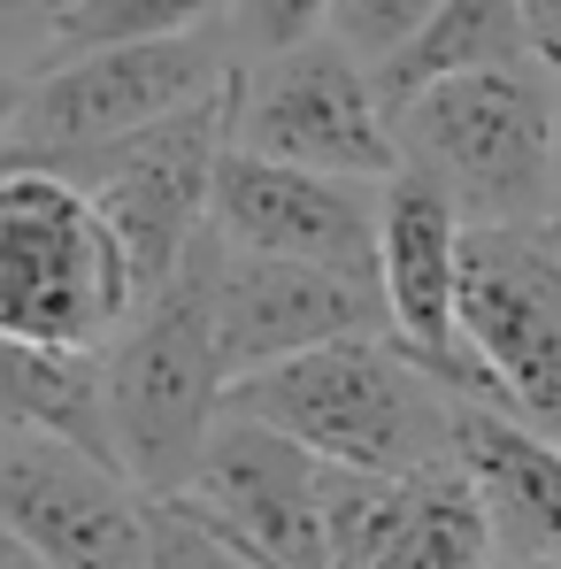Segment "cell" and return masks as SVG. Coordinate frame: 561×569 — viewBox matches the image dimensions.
Returning <instances> with one entry per match:
<instances>
[{
	"instance_id": "3957f363",
	"label": "cell",
	"mask_w": 561,
	"mask_h": 569,
	"mask_svg": "<svg viewBox=\"0 0 561 569\" xmlns=\"http://www.w3.org/2000/svg\"><path fill=\"white\" fill-rule=\"evenodd\" d=\"M139 308L131 262L86 186L0 139V339L31 355H93Z\"/></svg>"
},
{
	"instance_id": "d4e9b609",
	"label": "cell",
	"mask_w": 561,
	"mask_h": 569,
	"mask_svg": "<svg viewBox=\"0 0 561 569\" xmlns=\"http://www.w3.org/2000/svg\"><path fill=\"white\" fill-rule=\"evenodd\" d=\"M0 569H39V562H31V555H23V547H16V539L0 531Z\"/></svg>"
},
{
	"instance_id": "484cf974",
	"label": "cell",
	"mask_w": 561,
	"mask_h": 569,
	"mask_svg": "<svg viewBox=\"0 0 561 569\" xmlns=\"http://www.w3.org/2000/svg\"><path fill=\"white\" fill-rule=\"evenodd\" d=\"M539 239H547V247L561 254V216H554V223H539Z\"/></svg>"
},
{
	"instance_id": "9a60e30c",
	"label": "cell",
	"mask_w": 561,
	"mask_h": 569,
	"mask_svg": "<svg viewBox=\"0 0 561 569\" xmlns=\"http://www.w3.org/2000/svg\"><path fill=\"white\" fill-rule=\"evenodd\" d=\"M531 62H539V47H531V31H523L515 0H439V16H431L400 54H384L370 78H377L384 116H392L400 100H415L423 86L477 78V70H531ZM539 70H547V62H539Z\"/></svg>"
},
{
	"instance_id": "4fadbf2b",
	"label": "cell",
	"mask_w": 561,
	"mask_h": 569,
	"mask_svg": "<svg viewBox=\"0 0 561 569\" xmlns=\"http://www.w3.org/2000/svg\"><path fill=\"white\" fill-rule=\"evenodd\" d=\"M384 331V300L370 278H339L315 262H270V254H239L216 239V347H223V378H254L270 362H292L308 347Z\"/></svg>"
},
{
	"instance_id": "30bf717a",
	"label": "cell",
	"mask_w": 561,
	"mask_h": 569,
	"mask_svg": "<svg viewBox=\"0 0 561 569\" xmlns=\"http://www.w3.org/2000/svg\"><path fill=\"white\" fill-rule=\"evenodd\" d=\"M462 216L423 170H392L377 192V300L384 331L462 400H492L462 347Z\"/></svg>"
},
{
	"instance_id": "ac0fdd59",
	"label": "cell",
	"mask_w": 561,
	"mask_h": 569,
	"mask_svg": "<svg viewBox=\"0 0 561 569\" xmlns=\"http://www.w3.org/2000/svg\"><path fill=\"white\" fill-rule=\"evenodd\" d=\"M231 0H70V16L47 31V62L86 54V47H131V39H186L223 31Z\"/></svg>"
},
{
	"instance_id": "7c38bea8",
	"label": "cell",
	"mask_w": 561,
	"mask_h": 569,
	"mask_svg": "<svg viewBox=\"0 0 561 569\" xmlns=\"http://www.w3.org/2000/svg\"><path fill=\"white\" fill-rule=\"evenodd\" d=\"M178 500L254 569H323V462L247 416H223L208 431L200 470Z\"/></svg>"
},
{
	"instance_id": "7402d4cb",
	"label": "cell",
	"mask_w": 561,
	"mask_h": 569,
	"mask_svg": "<svg viewBox=\"0 0 561 569\" xmlns=\"http://www.w3.org/2000/svg\"><path fill=\"white\" fill-rule=\"evenodd\" d=\"M515 16H523V31H531L539 62L561 70V0H515Z\"/></svg>"
},
{
	"instance_id": "ffe728a7",
	"label": "cell",
	"mask_w": 561,
	"mask_h": 569,
	"mask_svg": "<svg viewBox=\"0 0 561 569\" xmlns=\"http://www.w3.org/2000/svg\"><path fill=\"white\" fill-rule=\"evenodd\" d=\"M323 23H331V0H231L223 39H231L239 62H262V54L323 39Z\"/></svg>"
},
{
	"instance_id": "d6986e66",
	"label": "cell",
	"mask_w": 561,
	"mask_h": 569,
	"mask_svg": "<svg viewBox=\"0 0 561 569\" xmlns=\"http://www.w3.org/2000/svg\"><path fill=\"white\" fill-rule=\"evenodd\" d=\"M439 16V0H331V39L362 62V70H377L384 54H400L423 23Z\"/></svg>"
},
{
	"instance_id": "e0dca14e",
	"label": "cell",
	"mask_w": 561,
	"mask_h": 569,
	"mask_svg": "<svg viewBox=\"0 0 561 569\" xmlns=\"http://www.w3.org/2000/svg\"><path fill=\"white\" fill-rule=\"evenodd\" d=\"M0 423H31V431H54V439L108 455L100 362L93 355H31V347L0 339Z\"/></svg>"
},
{
	"instance_id": "4316f807",
	"label": "cell",
	"mask_w": 561,
	"mask_h": 569,
	"mask_svg": "<svg viewBox=\"0 0 561 569\" xmlns=\"http://www.w3.org/2000/svg\"><path fill=\"white\" fill-rule=\"evenodd\" d=\"M492 569H561V562H492Z\"/></svg>"
},
{
	"instance_id": "5b68a950",
	"label": "cell",
	"mask_w": 561,
	"mask_h": 569,
	"mask_svg": "<svg viewBox=\"0 0 561 569\" xmlns=\"http://www.w3.org/2000/svg\"><path fill=\"white\" fill-rule=\"evenodd\" d=\"M239 78V54L223 31H186V39H131V47H86L62 62H39L23 78V108L8 147L54 162L100 154L116 139H139L200 100H216Z\"/></svg>"
},
{
	"instance_id": "603a6c76",
	"label": "cell",
	"mask_w": 561,
	"mask_h": 569,
	"mask_svg": "<svg viewBox=\"0 0 561 569\" xmlns=\"http://www.w3.org/2000/svg\"><path fill=\"white\" fill-rule=\"evenodd\" d=\"M16 108H23V70H8V62H0V139L16 131Z\"/></svg>"
},
{
	"instance_id": "9c48e42d",
	"label": "cell",
	"mask_w": 561,
	"mask_h": 569,
	"mask_svg": "<svg viewBox=\"0 0 561 569\" xmlns=\"http://www.w3.org/2000/svg\"><path fill=\"white\" fill-rule=\"evenodd\" d=\"M0 531L39 569H147V492L78 439L0 423Z\"/></svg>"
},
{
	"instance_id": "ba28073f",
	"label": "cell",
	"mask_w": 561,
	"mask_h": 569,
	"mask_svg": "<svg viewBox=\"0 0 561 569\" xmlns=\"http://www.w3.org/2000/svg\"><path fill=\"white\" fill-rule=\"evenodd\" d=\"M462 347L492 408L561 447V254L531 231H462Z\"/></svg>"
},
{
	"instance_id": "8fae6325",
	"label": "cell",
	"mask_w": 561,
	"mask_h": 569,
	"mask_svg": "<svg viewBox=\"0 0 561 569\" xmlns=\"http://www.w3.org/2000/svg\"><path fill=\"white\" fill-rule=\"evenodd\" d=\"M377 192L384 186L323 178V170H292V162L223 147L216 192H208V231L239 254L315 262V270L377 284Z\"/></svg>"
},
{
	"instance_id": "6da1fadb",
	"label": "cell",
	"mask_w": 561,
	"mask_h": 569,
	"mask_svg": "<svg viewBox=\"0 0 561 569\" xmlns=\"http://www.w3.org/2000/svg\"><path fill=\"white\" fill-rule=\"evenodd\" d=\"M223 347H216V231L154 284L123 331L100 347V423L108 462L147 500H178L223 423Z\"/></svg>"
},
{
	"instance_id": "277c9868",
	"label": "cell",
	"mask_w": 561,
	"mask_h": 569,
	"mask_svg": "<svg viewBox=\"0 0 561 569\" xmlns=\"http://www.w3.org/2000/svg\"><path fill=\"white\" fill-rule=\"evenodd\" d=\"M400 170H423L469 231H531L554 216V78L477 70L392 108Z\"/></svg>"
},
{
	"instance_id": "8992f818",
	"label": "cell",
	"mask_w": 561,
	"mask_h": 569,
	"mask_svg": "<svg viewBox=\"0 0 561 569\" xmlns=\"http://www.w3.org/2000/svg\"><path fill=\"white\" fill-rule=\"evenodd\" d=\"M231 147L292 170H323V178H362V186H384L400 170V131L377 100V78L331 31L262 62H239Z\"/></svg>"
},
{
	"instance_id": "44dd1931",
	"label": "cell",
	"mask_w": 561,
	"mask_h": 569,
	"mask_svg": "<svg viewBox=\"0 0 561 569\" xmlns=\"http://www.w3.org/2000/svg\"><path fill=\"white\" fill-rule=\"evenodd\" d=\"M70 16V0H0V47H39L47 54V31Z\"/></svg>"
},
{
	"instance_id": "5bb4252c",
	"label": "cell",
	"mask_w": 561,
	"mask_h": 569,
	"mask_svg": "<svg viewBox=\"0 0 561 569\" xmlns=\"http://www.w3.org/2000/svg\"><path fill=\"white\" fill-rule=\"evenodd\" d=\"M447 455L469 477L500 562H561V447L492 400H454Z\"/></svg>"
},
{
	"instance_id": "2e32d148",
	"label": "cell",
	"mask_w": 561,
	"mask_h": 569,
	"mask_svg": "<svg viewBox=\"0 0 561 569\" xmlns=\"http://www.w3.org/2000/svg\"><path fill=\"white\" fill-rule=\"evenodd\" d=\"M492 523L469 492V477L447 462H423V470L400 477V539L384 569H492Z\"/></svg>"
},
{
	"instance_id": "cb8c5ba5",
	"label": "cell",
	"mask_w": 561,
	"mask_h": 569,
	"mask_svg": "<svg viewBox=\"0 0 561 569\" xmlns=\"http://www.w3.org/2000/svg\"><path fill=\"white\" fill-rule=\"evenodd\" d=\"M554 216H561V70H554ZM547 216V223H554Z\"/></svg>"
},
{
	"instance_id": "52a82bcc",
	"label": "cell",
	"mask_w": 561,
	"mask_h": 569,
	"mask_svg": "<svg viewBox=\"0 0 561 569\" xmlns=\"http://www.w3.org/2000/svg\"><path fill=\"white\" fill-rule=\"evenodd\" d=\"M223 147H231V86L216 100H200V108H186V116H170V123H154V131H139V139H116L100 154L54 162L70 186H86L100 223L116 231L139 300L200 247Z\"/></svg>"
},
{
	"instance_id": "7a4b0ae2",
	"label": "cell",
	"mask_w": 561,
	"mask_h": 569,
	"mask_svg": "<svg viewBox=\"0 0 561 569\" xmlns=\"http://www.w3.org/2000/svg\"><path fill=\"white\" fill-rule=\"evenodd\" d=\"M454 400L462 392H447L392 331H354L239 378L223 392V416L278 431L331 470L408 477L423 462H447Z\"/></svg>"
}]
</instances>
